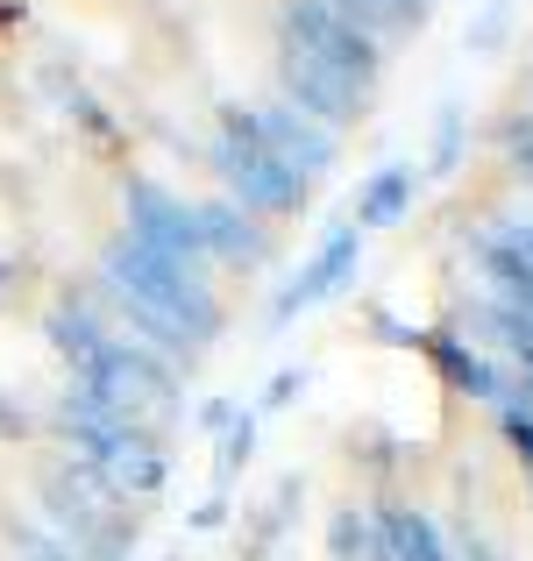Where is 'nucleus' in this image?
<instances>
[{
  "label": "nucleus",
  "instance_id": "1",
  "mask_svg": "<svg viewBox=\"0 0 533 561\" xmlns=\"http://www.w3.org/2000/svg\"><path fill=\"white\" fill-rule=\"evenodd\" d=\"M355 256H363V234L342 228V234H334V242L285 285V299H277V320H292V313H306V306H320L334 285H342V271H355Z\"/></svg>",
  "mask_w": 533,
  "mask_h": 561
},
{
  "label": "nucleus",
  "instance_id": "3",
  "mask_svg": "<svg viewBox=\"0 0 533 561\" xmlns=\"http://www.w3.org/2000/svg\"><path fill=\"white\" fill-rule=\"evenodd\" d=\"M299 391H306V377H299V370H277V377H271V391H263V405H257V420H263V412H277V405H292Z\"/></svg>",
  "mask_w": 533,
  "mask_h": 561
},
{
  "label": "nucleus",
  "instance_id": "2",
  "mask_svg": "<svg viewBox=\"0 0 533 561\" xmlns=\"http://www.w3.org/2000/svg\"><path fill=\"white\" fill-rule=\"evenodd\" d=\"M406 199H412V171L406 164H384L377 179L355 192V234H363V228H384V220H392Z\"/></svg>",
  "mask_w": 533,
  "mask_h": 561
}]
</instances>
